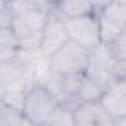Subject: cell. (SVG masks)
<instances>
[{
  "label": "cell",
  "mask_w": 126,
  "mask_h": 126,
  "mask_svg": "<svg viewBox=\"0 0 126 126\" xmlns=\"http://www.w3.org/2000/svg\"><path fill=\"white\" fill-rule=\"evenodd\" d=\"M110 73H111L113 81L126 79V59H123V60H114Z\"/></svg>",
  "instance_id": "16"
},
{
  "label": "cell",
  "mask_w": 126,
  "mask_h": 126,
  "mask_svg": "<svg viewBox=\"0 0 126 126\" xmlns=\"http://www.w3.org/2000/svg\"><path fill=\"white\" fill-rule=\"evenodd\" d=\"M107 47H109V51L114 60L126 59V32L116 37L111 43L107 44Z\"/></svg>",
  "instance_id": "12"
},
{
  "label": "cell",
  "mask_w": 126,
  "mask_h": 126,
  "mask_svg": "<svg viewBox=\"0 0 126 126\" xmlns=\"http://www.w3.org/2000/svg\"><path fill=\"white\" fill-rule=\"evenodd\" d=\"M73 126H97V125H88V123H75Z\"/></svg>",
  "instance_id": "23"
},
{
  "label": "cell",
  "mask_w": 126,
  "mask_h": 126,
  "mask_svg": "<svg viewBox=\"0 0 126 126\" xmlns=\"http://www.w3.org/2000/svg\"><path fill=\"white\" fill-rule=\"evenodd\" d=\"M109 88L101 84L100 81H97L95 78L90 76L88 73H84L81 76L79 81V87H78V97L82 103H100L101 97Z\"/></svg>",
  "instance_id": "7"
},
{
  "label": "cell",
  "mask_w": 126,
  "mask_h": 126,
  "mask_svg": "<svg viewBox=\"0 0 126 126\" xmlns=\"http://www.w3.org/2000/svg\"><path fill=\"white\" fill-rule=\"evenodd\" d=\"M91 51L73 41H67L48 59V69L57 75H84L90 66Z\"/></svg>",
  "instance_id": "1"
},
{
  "label": "cell",
  "mask_w": 126,
  "mask_h": 126,
  "mask_svg": "<svg viewBox=\"0 0 126 126\" xmlns=\"http://www.w3.org/2000/svg\"><path fill=\"white\" fill-rule=\"evenodd\" d=\"M7 7H10V1L9 0H0V13L3 10H6Z\"/></svg>",
  "instance_id": "20"
},
{
  "label": "cell",
  "mask_w": 126,
  "mask_h": 126,
  "mask_svg": "<svg viewBox=\"0 0 126 126\" xmlns=\"http://www.w3.org/2000/svg\"><path fill=\"white\" fill-rule=\"evenodd\" d=\"M113 0H90V3H91V6H93V9H94V12H100L101 9H104L107 4H110Z\"/></svg>",
  "instance_id": "18"
},
{
  "label": "cell",
  "mask_w": 126,
  "mask_h": 126,
  "mask_svg": "<svg viewBox=\"0 0 126 126\" xmlns=\"http://www.w3.org/2000/svg\"><path fill=\"white\" fill-rule=\"evenodd\" d=\"M54 3H57V0H54Z\"/></svg>",
  "instance_id": "25"
},
{
  "label": "cell",
  "mask_w": 126,
  "mask_h": 126,
  "mask_svg": "<svg viewBox=\"0 0 126 126\" xmlns=\"http://www.w3.org/2000/svg\"><path fill=\"white\" fill-rule=\"evenodd\" d=\"M111 126H126V116L117 117V119H111Z\"/></svg>",
  "instance_id": "19"
},
{
  "label": "cell",
  "mask_w": 126,
  "mask_h": 126,
  "mask_svg": "<svg viewBox=\"0 0 126 126\" xmlns=\"http://www.w3.org/2000/svg\"><path fill=\"white\" fill-rule=\"evenodd\" d=\"M0 44L19 47L18 40H16V37H15V34H13L10 27H0Z\"/></svg>",
  "instance_id": "15"
},
{
  "label": "cell",
  "mask_w": 126,
  "mask_h": 126,
  "mask_svg": "<svg viewBox=\"0 0 126 126\" xmlns=\"http://www.w3.org/2000/svg\"><path fill=\"white\" fill-rule=\"evenodd\" d=\"M0 126H35L21 109L0 101Z\"/></svg>",
  "instance_id": "10"
},
{
  "label": "cell",
  "mask_w": 126,
  "mask_h": 126,
  "mask_svg": "<svg viewBox=\"0 0 126 126\" xmlns=\"http://www.w3.org/2000/svg\"><path fill=\"white\" fill-rule=\"evenodd\" d=\"M54 12L64 21L95 13L90 0H57Z\"/></svg>",
  "instance_id": "8"
},
{
  "label": "cell",
  "mask_w": 126,
  "mask_h": 126,
  "mask_svg": "<svg viewBox=\"0 0 126 126\" xmlns=\"http://www.w3.org/2000/svg\"><path fill=\"white\" fill-rule=\"evenodd\" d=\"M75 125V116L73 111L62 104H59L47 117L43 126H73Z\"/></svg>",
  "instance_id": "11"
},
{
  "label": "cell",
  "mask_w": 126,
  "mask_h": 126,
  "mask_svg": "<svg viewBox=\"0 0 126 126\" xmlns=\"http://www.w3.org/2000/svg\"><path fill=\"white\" fill-rule=\"evenodd\" d=\"M67 41H69V35H67V30L64 25V19L60 18L56 12H51L47 24L44 25L41 35H40L38 51L46 59H50Z\"/></svg>",
  "instance_id": "4"
},
{
  "label": "cell",
  "mask_w": 126,
  "mask_h": 126,
  "mask_svg": "<svg viewBox=\"0 0 126 126\" xmlns=\"http://www.w3.org/2000/svg\"><path fill=\"white\" fill-rule=\"evenodd\" d=\"M73 116H75V123L111 126V119L103 110L100 103H82L73 111Z\"/></svg>",
  "instance_id": "6"
},
{
  "label": "cell",
  "mask_w": 126,
  "mask_h": 126,
  "mask_svg": "<svg viewBox=\"0 0 126 126\" xmlns=\"http://www.w3.org/2000/svg\"><path fill=\"white\" fill-rule=\"evenodd\" d=\"M64 25L67 30L69 40L87 48L88 51H93L103 44L97 13L73 18V19H66Z\"/></svg>",
  "instance_id": "3"
},
{
  "label": "cell",
  "mask_w": 126,
  "mask_h": 126,
  "mask_svg": "<svg viewBox=\"0 0 126 126\" xmlns=\"http://www.w3.org/2000/svg\"><path fill=\"white\" fill-rule=\"evenodd\" d=\"M3 93H4V85L0 82V100H1V97H3Z\"/></svg>",
  "instance_id": "21"
},
{
  "label": "cell",
  "mask_w": 126,
  "mask_h": 126,
  "mask_svg": "<svg viewBox=\"0 0 126 126\" xmlns=\"http://www.w3.org/2000/svg\"><path fill=\"white\" fill-rule=\"evenodd\" d=\"M9 1H10V4H12V3H15V1H18V0H9Z\"/></svg>",
  "instance_id": "24"
},
{
  "label": "cell",
  "mask_w": 126,
  "mask_h": 126,
  "mask_svg": "<svg viewBox=\"0 0 126 126\" xmlns=\"http://www.w3.org/2000/svg\"><path fill=\"white\" fill-rule=\"evenodd\" d=\"M101 43L109 44L116 37L126 32V6L111 1L104 9L97 12Z\"/></svg>",
  "instance_id": "5"
},
{
  "label": "cell",
  "mask_w": 126,
  "mask_h": 126,
  "mask_svg": "<svg viewBox=\"0 0 126 126\" xmlns=\"http://www.w3.org/2000/svg\"><path fill=\"white\" fill-rule=\"evenodd\" d=\"M27 7L30 9H35V10H43V12H54L56 3L54 0H21Z\"/></svg>",
  "instance_id": "13"
},
{
  "label": "cell",
  "mask_w": 126,
  "mask_h": 126,
  "mask_svg": "<svg viewBox=\"0 0 126 126\" xmlns=\"http://www.w3.org/2000/svg\"><path fill=\"white\" fill-rule=\"evenodd\" d=\"M57 106L59 101L54 94L43 84L35 82L25 93L22 111L35 126H43Z\"/></svg>",
  "instance_id": "2"
},
{
  "label": "cell",
  "mask_w": 126,
  "mask_h": 126,
  "mask_svg": "<svg viewBox=\"0 0 126 126\" xmlns=\"http://www.w3.org/2000/svg\"><path fill=\"white\" fill-rule=\"evenodd\" d=\"M21 53L19 47H13V46H6V44H0V66L7 62L15 60Z\"/></svg>",
  "instance_id": "14"
},
{
  "label": "cell",
  "mask_w": 126,
  "mask_h": 126,
  "mask_svg": "<svg viewBox=\"0 0 126 126\" xmlns=\"http://www.w3.org/2000/svg\"><path fill=\"white\" fill-rule=\"evenodd\" d=\"M114 3H117V4H122V6H126V0H113Z\"/></svg>",
  "instance_id": "22"
},
{
  "label": "cell",
  "mask_w": 126,
  "mask_h": 126,
  "mask_svg": "<svg viewBox=\"0 0 126 126\" xmlns=\"http://www.w3.org/2000/svg\"><path fill=\"white\" fill-rule=\"evenodd\" d=\"M110 91L119 93V94H125L126 95V79H120V81H113L111 85L109 87Z\"/></svg>",
  "instance_id": "17"
},
{
  "label": "cell",
  "mask_w": 126,
  "mask_h": 126,
  "mask_svg": "<svg viewBox=\"0 0 126 126\" xmlns=\"http://www.w3.org/2000/svg\"><path fill=\"white\" fill-rule=\"evenodd\" d=\"M103 110L110 119H117L126 116V95L107 90L100 100Z\"/></svg>",
  "instance_id": "9"
}]
</instances>
